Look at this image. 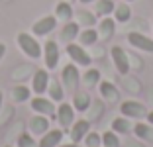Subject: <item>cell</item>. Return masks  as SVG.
I'll return each mask as SVG.
<instances>
[{"label": "cell", "instance_id": "obj_1", "mask_svg": "<svg viewBox=\"0 0 153 147\" xmlns=\"http://www.w3.org/2000/svg\"><path fill=\"white\" fill-rule=\"evenodd\" d=\"M18 45L24 51V55H27L30 59H39L43 55V47L39 45V41L30 33H20L18 36Z\"/></svg>", "mask_w": 153, "mask_h": 147}, {"label": "cell", "instance_id": "obj_2", "mask_svg": "<svg viewBox=\"0 0 153 147\" xmlns=\"http://www.w3.org/2000/svg\"><path fill=\"white\" fill-rule=\"evenodd\" d=\"M61 82H63V86L67 90H71V92H76V86H79V82H81V73H79V69H76V65H67V67H63V73H61Z\"/></svg>", "mask_w": 153, "mask_h": 147}, {"label": "cell", "instance_id": "obj_3", "mask_svg": "<svg viewBox=\"0 0 153 147\" xmlns=\"http://www.w3.org/2000/svg\"><path fill=\"white\" fill-rule=\"evenodd\" d=\"M67 55L71 57L73 63H76V65H81V67H90V63H92V59H90V55L85 51V47L82 45H76V43H67Z\"/></svg>", "mask_w": 153, "mask_h": 147}, {"label": "cell", "instance_id": "obj_4", "mask_svg": "<svg viewBox=\"0 0 153 147\" xmlns=\"http://www.w3.org/2000/svg\"><path fill=\"white\" fill-rule=\"evenodd\" d=\"M120 112H122V116H126V118H137V120L147 116V108H145L143 104L135 102V100H124V102L120 104Z\"/></svg>", "mask_w": 153, "mask_h": 147}, {"label": "cell", "instance_id": "obj_5", "mask_svg": "<svg viewBox=\"0 0 153 147\" xmlns=\"http://www.w3.org/2000/svg\"><path fill=\"white\" fill-rule=\"evenodd\" d=\"M110 55H112V61H114L116 71L120 73V75H128V73H130V59H128L126 51H124L120 45H114L112 51H110Z\"/></svg>", "mask_w": 153, "mask_h": 147}, {"label": "cell", "instance_id": "obj_6", "mask_svg": "<svg viewBox=\"0 0 153 147\" xmlns=\"http://www.w3.org/2000/svg\"><path fill=\"white\" fill-rule=\"evenodd\" d=\"M55 114H57V122H59V125H61V129L71 128L73 122H75V108H73V104L61 102L59 108L55 110Z\"/></svg>", "mask_w": 153, "mask_h": 147}, {"label": "cell", "instance_id": "obj_7", "mask_svg": "<svg viewBox=\"0 0 153 147\" xmlns=\"http://www.w3.org/2000/svg\"><path fill=\"white\" fill-rule=\"evenodd\" d=\"M128 41H130L131 47L141 49V51H147V53H153V39L147 37V36H143V33H140V31L128 33Z\"/></svg>", "mask_w": 153, "mask_h": 147}, {"label": "cell", "instance_id": "obj_8", "mask_svg": "<svg viewBox=\"0 0 153 147\" xmlns=\"http://www.w3.org/2000/svg\"><path fill=\"white\" fill-rule=\"evenodd\" d=\"M55 27H57V18H55V16H45V18L37 20V22L33 24L32 31H33V36L41 37V36H47V33H51Z\"/></svg>", "mask_w": 153, "mask_h": 147}, {"label": "cell", "instance_id": "obj_9", "mask_svg": "<svg viewBox=\"0 0 153 147\" xmlns=\"http://www.w3.org/2000/svg\"><path fill=\"white\" fill-rule=\"evenodd\" d=\"M90 131V122L88 120H76L73 122V125L69 128V135H71L73 143H81L86 137V134Z\"/></svg>", "mask_w": 153, "mask_h": 147}, {"label": "cell", "instance_id": "obj_10", "mask_svg": "<svg viewBox=\"0 0 153 147\" xmlns=\"http://www.w3.org/2000/svg\"><path fill=\"white\" fill-rule=\"evenodd\" d=\"M43 57H45V67L47 71H53L59 63V47L55 41H45L43 47Z\"/></svg>", "mask_w": 153, "mask_h": 147}, {"label": "cell", "instance_id": "obj_11", "mask_svg": "<svg viewBox=\"0 0 153 147\" xmlns=\"http://www.w3.org/2000/svg\"><path fill=\"white\" fill-rule=\"evenodd\" d=\"M30 106H32V110L36 112V114H43V116H51V114L57 110V108L53 106V100H47V98H43V96L32 98Z\"/></svg>", "mask_w": 153, "mask_h": 147}, {"label": "cell", "instance_id": "obj_12", "mask_svg": "<svg viewBox=\"0 0 153 147\" xmlns=\"http://www.w3.org/2000/svg\"><path fill=\"white\" fill-rule=\"evenodd\" d=\"M49 73L45 71V69H39V71H36V75H33L32 79V90L36 94H43L45 90H47V86H49Z\"/></svg>", "mask_w": 153, "mask_h": 147}, {"label": "cell", "instance_id": "obj_13", "mask_svg": "<svg viewBox=\"0 0 153 147\" xmlns=\"http://www.w3.org/2000/svg\"><path fill=\"white\" fill-rule=\"evenodd\" d=\"M63 141V129H49L41 135L37 147H57Z\"/></svg>", "mask_w": 153, "mask_h": 147}, {"label": "cell", "instance_id": "obj_14", "mask_svg": "<svg viewBox=\"0 0 153 147\" xmlns=\"http://www.w3.org/2000/svg\"><path fill=\"white\" fill-rule=\"evenodd\" d=\"M30 131L36 135H43L45 131H49V120L43 114H37L30 120Z\"/></svg>", "mask_w": 153, "mask_h": 147}, {"label": "cell", "instance_id": "obj_15", "mask_svg": "<svg viewBox=\"0 0 153 147\" xmlns=\"http://www.w3.org/2000/svg\"><path fill=\"white\" fill-rule=\"evenodd\" d=\"M79 22H67L63 26V30H61V41H65V43H71L73 39H76V36L81 33V30H79Z\"/></svg>", "mask_w": 153, "mask_h": 147}, {"label": "cell", "instance_id": "obj_16", "mask_svg": "<svg viewBox=\"0 0 153 147\" xmlns=\"http://www.w3.org/2000/svg\"><path fill=\"white\" fill-rule=\"evenodd\" d=\"M88 106H90L88 92H79V90H76V92L73 94V108H75L76 112H86Z\"/></svg>", "mask_w": 153, "mask_h": 147}, {"label": "cell", "instance_id": "obj_17", "mask_svg": "<svg viewBox=\"0 0 153 147\" xmlns=\"http://www.w3.org/2000/svg\"><path fill=\"white\" fill-rule=\"evenodd\" d=\"M135 135L143 141H153V125L151 124H143V122H137L131 129Z\"/></svg>", "mask_w": 153, "mask_h": 147}, {"label": "cell", "instance_id": "obj_18", "mask_svg": "<svg viewBox=\"0 0 153 147\" xmlns=\"http://www.w3.org/2000/svg\"><path fill=\"white\" fill-rule=\"evenodd\" d=\"M114 8H116V4H114V0H96L94 4V12L96 16H110V14H114Z\"/></svg>", "mask_w": 153, "mask_h": 147}, {"label": "cell", "instance_id": "obj_19", "mask_svg": "<svg viewBox=\"0 0 153 147\" xmlns=\"http://www.w3.org/2000/svg\"><path fill=\"white\" fill-rule=\"evenodd\" d=\"M131 129H134V128H131L130 120H128L126 116H122V118H116V120L112 122V131H116L118 135H120V134H124V135H126V134H130Z\"/></svg>", "mask_w": 153, "mask_h": 147}, {"label": "cell", "instance_id": "obj_20", "mask_svg": "<svg viewBox=\"0 0 153 147\" xmlns=\"http://www.w3.org/2000/svg\"><path fill=\"white\" fill-rule=\"evenodd\" d=\"M79 41H81V45L85 47V45H92L98 41V31L92 30V27H86V30H82L81 33H79Z\"/></svg>", "mask_w": 153, "mask_h": 147}, {"label": "cell", "instance_id": "obj_21", "mask_svg": "<svg viewBox=\"0 0 153 147\" xmlns=\"http://www.w3.org/2000/svg\"><path fill=\"white\" fill-rule=\"evenodd\" d=\"M114 31H116V20L110 18V16H106V18H102V22H100V33H102V37H112Z\"/></svg>", "mask_w": 153, "mask_h": 147}, {"label": "cell", "instance_id": "obj_22", "mask_svg": "<svg viewBox=\"0 0 153 147\" xmlns=\"http://www.w3.org/2000/svg\"><path fill=\"white\" fill-rule=\"evenodd\" d=\"M131 18V10H130V6L126 4V2H122V4H118L116 8H114V20L116 22H128V20Z\"/></svg>", "mask_w": 153, "mask_h": 147}, {"label": "cell", "instance_id": "obj_23", "mask_svg": "<svg viewBox=\"0 0 153 147\" xmlns=\"http://www.w3.org/2000/svg\"><path fill=\"white\" fill-rule=\"evenodd\" d=\"M47 92H49V96H51L53 102H61L63 96H65V92H63V88H61V82H59V80H49Z\"/></svg>", "mask_w": 153, "mask_h": 147}, {"label": "cell", "instance_id": "obj_24", "mask_svg": "<svg viewBox=\"0 0 153 147\" xmlns=\"http://www.w3.org/2000/svg\"><path fill=\"white\" fill-rule=\"evenodd\" d=\"M100 94H102V98H106V100H116L118 98L116 86H114L112 82H108V80L100 82Z\"/></svg>", "mask_w": 153, "mask_h": 147}, {"label": "cell", "instance_id": "obj_25", "mask_svg": "<svg viewBox=\"0 0 153 147\" xmlns=\"http://www.w3.org/2000/svg\"><path fill=\"white\" fill-rule=\"evenodd\" d=\"M55 16L69 22V20L73 18V8H71V4H69V2H59V4L55 6Z\"/></svg>", "mask_w": 153, "mask_h": 147}, {"label": "cell", "instance_id": "obj_26", "mask_svg": "<svg viewBox=\"0 0 153 147\" xmlns=\"http://www.w3.org/2000/svg\"><path fill=\"white\" fill-rule=\"evenodd\" d=\"M12 100L14 102H26V100H30V88L27 86H14L12 90Z\"/></svg>", "mask_w": 153, "mask_h": 147}, {"label": "cell", "instance_id": "obj_27", "mask_svg": "<svg viewBox=\"0 0 153 147\" xmlns=\"http://www.w3.org/2000/svg\"><path fill=\"white\" fill-rule=\"evenodd\" d=\"M102 147H120V137L116 131H104L102 134Z\"/></svg>", "mask_w": 153, "mask_h": 147}, {"label": "cell", "instance_id": "obj_28", "mask_svg": "<svg viewBox=\"0 0 153 147\" xmlns=\"http://www.w3.org/2000/svg\"><path fill=\"white\" fill-rule=\"evenodd\" d=\"M82 141L86 147H102V135H98L96 131H88Z\"/></svg>", "mask_w": 153, "mask_h": 147}, {"label": "cell", "instance_id": "obj_29", "mask_svg": "<svg viewBox=\"0 0 153 147\" xmlns=\"http://www.w3.org/2000/svg\"><path fill=\"white\" fill-rule=\"evenodd\" d=\"M98 80H100V73L96 71V69H88V71L85 73V76H82V82H85L86 86H94Z\"/></svg>", "mask_w": 153, "mask_h": 147}, {"label": "cell", "instance_id": "obj_30", "mask_svg": "<svg viewBox=\"0 0 153 147\" xmlns=\"http://www.w3.org/2000/svg\"><path fill=\"white\" fill-rule=\"evenodd\" d=\"M18 147H37V143L30 134H22L18 137Z\"/></svg>", "mask_w": 153, "mask_h": 147}, {"label": "cell", "instance_id": "obj_31", "mask_svg": "<svg viewBox=\"0 0 153 147\" xmlns=\"http://www.w3.org/2000/svg\"><path fill=\"white\" fill-rule=\"evenodd\" d=\"M79 18H81L88 27H92V24H94V16H90L88 12H79Z\"/></svg>", "mask_w": 153, "mask_h": 147}, {"label": "cell", "instance_id": "obj_32", "mask_svg": "<svg viewBox=\"0 0 153 147\" xmlns=\"http://www.w3.org/2000/svg\"><path fill=\"white\" fill-rule=\"evenodd\" d=\"M4 53H6V45H4V43H0V61H2Z\"/></svg>", "mask_w": 153, "mask_h": 147}, {"label": "cell", "instance_id": "obj_33", "mask_svg": "<svg viewBox=\"0 0 153 147\" xmlns=\"http://www.w3.org/2000/svg\"><path fill=\"white\" fill-rule=\"evenodd\" d=\"M57 147H81L79 143H61V145H57Z\"/></svg>", "mask_w": 153, "mask_h": 147}, {"label": "cell", "instance_id": "obj_34", "mask_svg": "<svg viewBox=\"0 0 153 147\" xmlns=\"http://www.w3.org/2000/svg\"><path fill=\"white\" fill-rule=\"evenodd\" d=\"M145 118H147V122L153 125V112H147V116H145Z\"/></svg>", "mask_w": 153, "mask_h": 147}, {"label": "cell", "instance_id": "obj_35", "mask_svg": "<svg viewBox=\"0 0 153 147\" xmlns=\"http://www.w3.org/2000/svg\"><path fill=\"white\" fill-rule=\"evenodd\" d=\"M81 2H82V4H90L92 0H81ZM94 2H96V0H94Z\"/></svg>", "mask_w": 153, "mask_h": 147}, {"label": "cell", "instance_id": "obj_36", "mask_svg": "<svg viewBox=\"0 0 153 147\" xmlns=\"http://www.w3.org/2000/svg\"><path fill=\"white\" fill-rule=\"evenodd\" d=\"M0 108H2V90H0Z\"/></svg>", "mask_w": 153, "mask_h": 147}, {"label": "cell", "instance_id": "obj_37", "mask_svg": "<svg viewBox=\"0 0 153 147\" xmlns=\"http://www.w3.org/2000/svg\"><path fill=\"white\" fill-rule=\"evenodd\" d=\"M126 2H131V0H126Z\"/></svg>", "mask_w": 153, "mask_h": 147}, {"label": "cell", "instance_id": "obj_38", "mask_svg": "<svg viewBox=\"0 0 153 147\" xmlns=\"http://www.w3.org/2000/svg\"><path fill=\"white\" fill-rule=\"evenodd\" d=\"M6 147H12V145H6Z\"/></svg>", "mask_w": 153, "mask_h": 147}]
</instances>
